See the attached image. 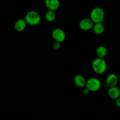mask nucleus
I'll use <instances>...</instances> for the list:
<instances>
[{
	"instance_id": "f257e3e1",
	"label": "nucleus",
	"mask_w": 120,
	"mask_h": 120,
	"mask_svg": "<svg viewBox=\"0 0 120 120\" xmlns=\"http://www.w3.org/2000/svg\"><path fill=\"white\" fill-rule=\"evenodd\" d=\"M92 68L95 73L98 75L104 73L107 69V64L104 58L97 57L93 60L92 63Z\"/></svg>"
},
{
	"instance_id": "f03ea898",
	"label": "nucleus",
	"mask_w": 120,
	"mask_h": 120,
	"mask_svg": "<svg viewBox=\"0 0 120 120\" xmlns=\"http://www.w3.org/2000/svg\"><path fill=\"white\" fill-rule=\"evenodd\" d=\"M24 19L27 24L31 26L37 25L40 23L41 20L40 14L35 11H30L28 12L26 14Z\"/></svg>"
},
{
	"instance_id": "7ed1b4c3",
	"label": "nucleus",
	"mask_w": 120,
	"mask_h": 120,
	"mask_svg": "<svg viewBox=\"0 0 120 120\" xmlns=\"http://www.w3.org/2000/svg\"><path fill=\"white\" fill-rule=\"evenodd\" d=\"M105 18L104 11L100 7H95L91 10L90 19L94 23L102 22Z\"/></svg>"
},
{
	"instance_id": "20e7f679",
	"label": "nucleus",
	"mask_w": 120,
	"mask_h": 120,
	"mask_svg": "<svg viewBox=\"0 0 120 120\" xmlns=\"http://www.w3.org/2000/svg\"><path fill=\"white\" fill-rule=\"evenodd\" d=\"M101 81L96 77H91L86 82L85 88L89 90V91L95 92L101 89Z\"/></svg>"
},
{
	"instance_id": "39448f33",
	"label": "nucleus",
	"mask_w": 120,
	"mask_h": 120,
	"mask_svg": "<svg viewBox=\"0 0 120 120\" xmlns=\"http://www.w3.org/2000/svg\"><path fill=\"white\" fill-rule=\"evenodd\" d=\"M52 36L55 41L62 43L66 39L65 32L60 28H55L52 32Z\"/></svg>"
},
{
	"instance_id": "423d86ee",
	"label": "nucleus",
	"mask_w": 120,
	"mask_h": 120,
	"mask_svg": "<svg viewBox=\"0 0 120 120\" xmlns=\"http://www.w3.org/2000/svg\"><path fill=\"white\" fill-rule=\"evenodd\" d=\"M94 23L90 18H84L79 23L80 29L84 31H88L92 29Z\"/></svg>"
},
{
	"instance_id": "0eeeda50",
	"label": "nucleus",
	"mask_w": 120,
	"mask_h": 120,
	"mask_svg": "<svg viewBox=\"0 0 120 120\" xmlns=\"http://www.w3.org/2000/svg\"><path fill=\"white\" fill-rule=\"evenodd\" d=\"M45 5L48 10L56 11L60 6V2L59 0H45Z\"/></svg>"
},
{
	"instance_id": "6e6552de",
	"label": "nucleus",
	"mask_w": 120,
	"mask_h": 120,
	"mask_svg": "<svg viewBox=\"0 0 120 120\" xmlns=\"http://www.w3.org/2000/svg\"><path fill=\"white\" fill-rule=\"evenodd\" d=\"M118 82V79L117 76L114 73H111L107 77L106 84L109 87L116 86Z\"/></svg>"
},
{
	"instance_id": "1a4fd4ad",
	"label": "nucleus",
	"mask_w": 120,
	"mask_h": 120,
	"mask_svg": "<svg viewBox=\"0 0 120 120\" xmlns=\"http://www.w3.org/2000/svg\"><path fill=\"white\" fill-rule=\"evenodd\" d=\"M74 83L76 87L79 88H83L85 87L86 82L85 77L81 75H76L74 77Z\"/></svg>"
},
{
	"instance_id": "9d476101",
	"label": "nucleus",
	"mask_w": 120,
	"mask_h": 120,
	"mask_svg": "<svg viewBox=\"0 0 120 120\" xmlns=\"http://www.w3.org/2000/svg\"><path fill=\"white\" fill-rule=\"evenodd\" d=\"M27 23L25 19H19L15 22L14 28L17 32H23L27 28Z\"/></svg>"
},
{
	"instance_id": "9b49d317",
	"label": "nucleus",
	"mask_w": 120,
	"mask_h": 120,
	"mask_svg": "<svg viewBox=\"0 0 120 120\" xmlns=\"http://www.w3.org/2000/svg\"><path fill=\"white\" fill-rule=\"evenodd\" d=\"M107 93L111 98L115 100L120 97V89L116 86L109 87Z\"/></svg>"
},
{
	"instance_id": "f8f14e48",
	"label": "nucleus",
	"mask_w": 120,
	"mask_h": 120,
	"mask_svg": "<svg viewBox=\"0 0 120 120\" xmlns=\"http://www.w3.org/2000/svg\"><path fill=\"white\" fill-rule=\"evenodd\" d=\"M107 48L104 46H100L97 48L96 50V55L97 57L99 58H104L105 57L106 55H107Z\"/></svg>"
},
{
	"instance_id": "ddd939ff",
	"label": "nucleus",
	"mask_w": 120,
	"mask_h": 120,
	"mask_svg": "<svg viewBox=\"0 0 120 120\" xmlns=\"http://www.w3.org/2000/svg\"><path fill=\"white\" fill-rule=\"evenodd\" d=\"M92 29L94 33L96 35H101L103 34L105 30L104 26L102 24V22L94 23Z\"/></svg>"
},
{
	"instance_id": "4468645a",
	"label": "nucleus",
	"mask_w": 120,
	"mask_h": 120,
	"mask_svg": "<svg viewBox=\"0 0 120 120\" xmlns=\"http://www.w3.org/2000/svg\"><path fill=\"white\" fill-rule=\"evenodd\" d=\"M45 18L48 22H52L55 21L56 18V14L54 11L48 10L45 15Z\"/></svg>"
},
{
	"instance_id": "2eb2a0df",
	"label": "nucleus",
	"mask_w": 120,
	"mask_h": 120,
	"mask_svg": "<svg viewBox=\"0 0 120 120\" xmlns=\"http://www.w3.org/2000/svg\"><path fill=\"white\" fill-rule=\"evenodd\" d=\"M60 48H61V43L56 42V41H55L53 43L52 48L54 50H58V49H60Z\"/></svg>"
},
{
	"instance_id": "dca6fc26",
	"label": "nucleus",
	"mask_w": 120,
	"mask_h": 120,
	"mask_svg": "<svg viewBox=\"0 0 120 120\" xmlns=\"http://www.w3.org/2000/svg\"><path fill=\"white\" fill-rule=\"evenodd\" d=\"M115 105H116V107L120 108V97L115 99Z\"/></svg>"
},
{
	"instance_id": "f3484780",
	"label": "nucleus",
	"mask_w": 120,
	"mask_h": 120,
	"mask_svg": "<svg viewBox=\"0 0 120 120\" xmlns=\"http://www.w3.org/2000/svg\"><path fill=\"white\" fill-rule=\"evenodd\" d=\"M89 92H90V91H89V90H88V89H87V88H85L84 90V91H83V93L84 94H88Z\"/></svg>"
}]
</instances>
